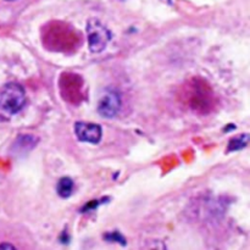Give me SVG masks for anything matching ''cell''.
<instances>
[{
  "label": "cell",
  "mask_w": 250,
  "mask_h": 250,
  "mask_svg": "<svg viewBox=\"0 0 250 250\" xmlns=\"http://www.w3.org/2000/svg\"><path fill=\"white\" fill-rule=\"evenodd\" d=\"M26 104V92L20 83H7L0 89V116L16 115Z\"/></svg>",
  "instance_id": "1"
},
{
  "label": "cell",
  "mask_w": 250,
  "mask_h": 250,
  "mask_svg": "<svg viewBox=\"0 0 250 250\" xmlns=\"http://www.w3.org/2000/svg\"><path fill=\"white\" fill-rule=\"evenodd\" d=\"M88 46L92 53H102L111 39L109 29L97 19H90L87 23Z\"/></svg>",
  "instance_id": "2"
},
{
  "label": "cell",
  "mask_w": 250,
  "mask_h": 250,
  "mask_svg": "<svg viewBox=\"0 0 250 250\" xmlns=\"http://www.w3.org/2000/svg\"><path fill=\"white\" fill-rule=\"evenodd\" d=\"M98 112L105 119H112L119 114L121 109V97L116 90L107 89L98 103Z\"/></svg>",
  "instance_id": "3"
},
{
  "label": "cell",
  "mask_w": 250,
  "mask_h": 250,
  "mask_svg": "<svg viewBox=\"0 0 250 250\" xmlns=\"http://www.w3.org/2000/svg\"><path fill=\"white\" fill-rule=\"evenodd\" d=\"M75 134L78 141L84 143L98 144L102 139V127L97 124L78 121L75 124Z\"/></svg>",
  "instance_id": "4"
},
{
  "label": "cell",
  "mask_w": 250,
  "mask_h": 250,
  "mask_svg": "<svg viewBox=\"0 0 250 250\" xmlns=\"http://www.w3.org/2000/svg\"><path fill=\"white\" fill-rule=\"evenodd\" d=\"M250 143V134L249 133H243L239 134V136L234 137L231 141L229 142V146H227V151L231 153V151H238L242 149L246 148L247 146Z\"/></svg>",
  "instance_id": "5"
},
{
  "label": "cell",
  "mask_w": 250,
  "mask_h": 250,
  "mask_svg": "<svg viewBox=\"0 0 250 250\" xmlns=\"http://www.w3.org/2000/svg\"><path fill=\"white\" fill-rule=\"evenodd\" d=\"M56 192L63 199L68 198L73 192V181L70 177L60 178L56 186Z\"/></svg>",
  "instance_id": "6"
},
{
  "label": "cell",
  "mask_w": 250,
  "mask_h": 250,
  "mask_svg": "<svg viewBox=\"0 0 250 250\" xmlns=\"http://www.w3.org/2000/svg\"><path fill=\"white\" fill-rule=\"evenodd\" d=\"M105 238L107 239V241H115V242H120L121 244H126V241L124 239V237L121 236V234L119 233H111V234H106V237Z\"/></svg>",
  "instance_id": "7"
},
{
  "label": "cell",
  "mask_w": 250,
  "mask_h": 250,
  "mask_svg": "<svg viewBox=\"0 0 250 250\" xmlns=\"http://www.w3.org/2000/svg\"><path fill=\"white\" fill-rule=\"evenodd\" d=\"M0 249H15L11 244H0Z\"/></svg>",
  "instance_id": "8"
},
{
  "label": "cell",
  "mask_w": 250,
  "mask_h": 250,
  "mask_svg": "<svg viewBox=\"0 0 250 250\" xmlns=\"http://www.w3.org/2000/svg\"><path fill=\"white\" fill-rule=\"evenodd\" d=\"M7 1H12V0H7Z\"/></svg>",
  "instance_id": "9"
}]
</instances>
